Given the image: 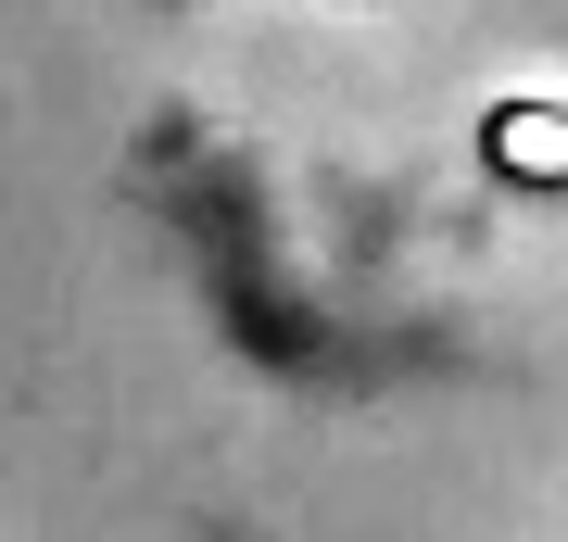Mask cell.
Instances as JSON below:
<instances>
[{
    "label": "cell",
    "mask_w": 568,
    "mask_h": 542,
    "mask_svg": "<svg viewBox=\"0 0 568 542\" xmlns=\"http://www.w3.org/2000/svg\"><path fill=\"white\" fill-rule=\"evenodd\" d=\"M506 152H518V164H568V114H556V126H544V114H506Z\"/></svg>",
    "instance_id": "obj_1"
}]
</instances>
